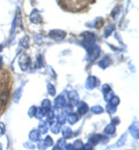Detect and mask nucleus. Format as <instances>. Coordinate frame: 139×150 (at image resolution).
I'll return each mask as SVG.
<instances>
[{"label": "nucleus", "instance_id": "nucleus-6", "mask_svg": "<svg viewBox=\"0 0 139 150\" xmlns=\"http://www.w3.org/2000/svg\"><path fill=\"white\" fill-rule=\"evenodd\" d=\"M69 122L71 123H73L74 122H76V120H75V118H73V116L70 117V118H69Z\"/></svg>", "mask_w": 139, "mask_h": 150}, {"label": "nucleus", "instance_id": "nucleus-4", "mask_svg": "<svg viewBox=\"0 0 139 150\" xmlns=\"http://www.w3.org/2000/svg\"><path fill=\"white\" fill-rule=\"evenodd\" d=\"M31 139L34 141H37V139H38V137H37V134H35V133H32L31 134Z\"/></svg>", "mask_w": 139, "mask_h": 150}, {"label": "nucleus", "instance_id": "nucleus-1", "mask_svg": "<svg viewBox=\"0 0 139 150\" xmlns=\"http://www.w3.org/2000/svg\"><path fill=\"white\" fill-rule=\"evenodd\" d=\"M9 72L0 68V110L5 107L9 101L12 90V80Z\"/></svg>", "mask_w": 139, "mask_h": 150}, {"label": "nucleus", "instance_id": "nucleus-7", "mask_svg": "<svg viewBox=\"0 0 139 150\" xmlns=\"http://www.w3.org/2000/svg\"><path fill=\"white\" fill-rule=\"evenodd\" d=\"M84 148H85V149H86V150H90V149H91V146H90V145H86L84 147Z\"/></svg>", "mask_w": 139, "mask_h": 150}, {"label": "nucleus", "instance_id": "nucleus-10", "mask_svg": "<svg viewBox=\"0 0 139 150\" xmlns=\"http://www.w3.org/2000/svg\"><path fill=\"white\" fill-rule=\"evenodd\" d=\"M105 150H109V149L107 148V149H105Z\"/></svg>", "mask_w": 139, "mask_h": 150}, {"label": "nucleus", "instance_id": "nucleus-3", "mask_svg": "<svg viewBox=\"0 0 139 150\" xmlns=\"http://www.w3.org/2000/svg\"><path fill=\"white\" fill-rule=\"evenodd\" d=\"M63 133H64L65 137H69L71 134V130L68 127H66V129L63 131Z\"/></svg>", "mask_w": 139, "mask_h": 150}, {"label": "nucleus", "instance_id": "nucleus-2", "mask_svg": "<svg viewBox=\"0 0 139 150\" xmlns=\"http://www.w3.org/2000/svg\"><path fill=\"white\" fill-rule=\"evenodd\" d=\"M105 131L107 132V133H109V134H111V133H113V132L115 131V128H114L113 126L109 125V126H108L107 129H106Z\"/></svg>", "mask_w": 139, "mask_h": 150}, {"label": "nucleus", "instance_id": "nucleus-8", "mask_svg": "<svg viewBox=\"0 0 139 150\" xmlns=\"http://www.w3.org/2000/svg\"><path fill=\"white\" fill-rule=\"evenodd\" d=\"M53 150H59V149H58V148H57L56 147H55L54 148V149H53Z\"/></svg>", "mask_w": 139, "mask_h": 150}, {"label": "nucleus", "instance_id": "nucleus-9", "mask_svg": "<svg viewBox=\"0 0 139 150\" xmlns=\"http://www.w3.org/2000/svg\"><path fill=\"white\" fill-rule=\"evenodd\" d=\"M0 150H1V147L0 146Z\"/></svg>", "mask_w": 139, "mask_h": 150}, {"label": "nucleus", "instance_id": "nucleus-5", "mask_svg": "<svg viewBox=\"0 0 139 150\" xmlns=\"http://www.w3.org/2000/svg\"><path fill=\"white\" fill-rule=\"evenodd\" d=\"M92 110H93L94 112H96V113H99V112H102L103 110L102 108H94L92 109Z\"/></svg>", "mask_w": 139, "mask_h": 150}]
</instances>
